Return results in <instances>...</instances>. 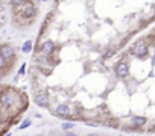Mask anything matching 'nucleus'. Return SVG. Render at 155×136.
<instances>
[{"label": "nucleus", "instance_id": "1", "mask_svg": "<svg viewBox=\"0 0 155 136\" xmlns=\"http://www.w3.org/2000/svg\"><path fill=\"white\" fill-rule=\"evenodd\" d=\"M15 101V94L11 92V91H5L0 94V104H2L3 107H11Z\"/></svg>", "mask_w": 155, "mask_h": 136}, {"label": "nucleus", "instance_id": "2", "mask_svg": "<svg viewBox=\"0 0 155 136\" xmlns=\"http://www.w3.org/2000/svg\"><path fill=\"white\" fill-rule=\"evenodd\" d=\"M148 53V47L145 43H138L132 47V55L135 57H145V55Z\"/></svg>", "mask_w": 155, "mask_h": 136}, {"label": "nucleus", "instance_id": "3", "mask_svg": "<svg viewBox=\"0 0 155 136\" xmlns=\"http://www.w3.org/2000/svg\"><path fill=\"white\" fill-rule=\"evenodd\" d=\"M37 14V9L34 8V5L32 3H26L24 5V9H21V15H23V18H34Z\"/></svg>", "mask_w": 155, "mask_h": 136}, {"label": "nucleus", "instance_id": "4", "mask_svg": "<svg viewBox=\"0 0 155 136\" xmlns=\"http://www.w3.org/2000/svg\"><path fill=\"white\" fill-rule=\"evenodd\" d=\"M0 55L3 56L5 61H11L15 53H14V49L11 45H2V47H0Z\"/></svg>", "mask_w": 155, "mask_h": 136}, {"label": "nucleus", "instance_id": "5", "mask_svg": "<svg viewBox=\"0 0 155 136\" xmlns=\"http://www.w3.org/2000/svg\"><path fill=\"white\" fill-rule=\"evenodd\" d=\"M34 101H35V104H38V106L46 107L47 104H49V97H47V94L40 92V94H37V95L34 97Z\"/></svg>", "mask_w": 155, "mask_h": 136}, {"label": "nucleus", "instance_id": "6", "mask_svg": "<svg viewBox=\"0 0 155 136\" xmlns=\"http://www.w3.org/2000/svg\"><path fill=\"white\" fill-rule=\"evenodd\" d=\"M116 71H117V76L119 77H126L129 74V65H128L126 62H120V64L117 65Z\"/></svg>", "mask_w": 155, "mask_h": 136}, {"label": "nucleus", "instance_id": "7", "mask_svg": "<svg viewBox=\"0 0 155 136\" xmlns=\"http://www.w3.org/2000/svg\"><path fill=\"white\" fill-rule=\"evenodd\" d=\"M55 113L60 115V117H68L70 115V107L67 104H58L55 109Z\"/></svg>", "mask_w": 155, "mask_h": 136}, {"label": "nucleus", "instance_id": "8", "mask_svg": "<svg viewBox=\"0 0 155 136\" xmlns=\"http://www.w3.org/2000/svg\"><path fill=\"white\" fill-rule=\"evenodd\" d=\"M53 50H55V44H53L52 41H46V43H43V45H41V51H43L44 55H50Z\"/></svg>", "mask_w": 155, "mask_h": 136}, {"label": "nucleus", "instance_id": "9", "mask_svg": "<svg viewBox=\"0 0 155 136\" xmlns=\"http://www.w3.org/2000/svg\"><path fill=\"white\" fill-rule=\"evenodd\" d=\"M131 123H132V125H135V127H140V125H143L146 123V119L143 117H134L131 119Z\"/></svg>", "mask_w": 155, "mask_h": 136}, {"label": "nucleus", "instance_id": "10", "mask_svg": "<svg viewBox=\"0 0 155 136\" xmlns=\"http://www.w3.org/2000/svg\"><path fill=\"white\" fill-rule=\"evenodd\" d=\"M30 50H32V41H26L23 44V47H21V51H23V53H29Z\"/></svg>", "mask_w": 155, "mask_h": 136}, {"label": "nucleus", "instance_id": "11", "mask_svg": "<svg viewBox=\"0 0 155 136\" xmlns=\"http://www.w3.org/2000/svg\"><path fill=\"white\" fill-rule=\"evenodd\" d=\"M73 127H74L73 123H64V124H62V129H64V130H72Z\"/></svg>", "mask_w": 155, "mask_h": 136}, {"label": "nucleus", "instance_id": "12", "mask_svg": "<svg viewBox=\"0 0 155 136\" xmlns=\"http://www.w3.org/2000/svg\"><path fill=\"white\" fill-rule=\"evenodd\" d=\"M29 125H30V119H26L24 123L20 124V129H26V127H29Z\"/></svg>", "mask_w": 155, "mask_h": 136}, {"label": "nucleus", "instance_id": "13", "mask_svg": "<svg viewBox=\"0 0 155 136\" xmlns=\"http://www.w3.org/2000/svg\"><path fill=\"white\" fill-rule=\"evenodd\" d=\"M5 65H6V61H5V59H3V56L0 55V70H3Z\"/></svg>", "mask_w": 155, "mask_h": 136}, {"label": "nucleus", "instance_id": "14", "mask_svg": "<svg viewBox=\"0 0 155 136\" xmlns=\"http://www.w3.org/2000/svg\"><path fill=\"white\" fill-rule=\"evenodd\" d=\"M24 65H21V68H20V71H18V74H24Z\"/></svg>", "mask_w": 155, "mask_h": 136}, {"label": "nucleus", "instance_id": "15", "mask_svg": "<svg viewBox=\"0 0 155 136\" xmlns=\"http://www.w3.org/2000/svg\"><path fill=\"white\" fill-rule=\"evenodd\" d=\"M2 123H3V115L0 113V124H2Z\"/></svg>", "mask_w": 155, "mask_h": 136}, {"label": "nucleus", "instance_id": "16", "mask_svg": "<svg viewBox=\"0 0 155 136\" xmlns=\"http://www.w3.org/2000/svg\"><path fill=\"white\" fill-rule=\"evenodd\" d=\"M37 136H43V135H37Z\"/></svg>", "mask_w": 155, "mask_h": 136}]
</instances>
